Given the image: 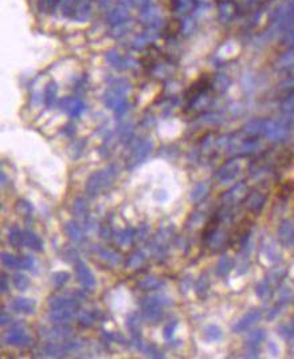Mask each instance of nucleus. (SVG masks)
I'll return each instance as SVG.
<instances>
[{"instance_id":"28","label":"nucleus","mask_w":294,"mask_h":359,"mask_svg":"<svg viewBox=\"0 0 294 359\" xmlns=\"http://www.w3.org/2000/svg\"><path fill=\"white\" fill-rule=\"evenodd\" d=\"M231 265H233V261H231L229 257H223V259L219 261V265H218V272L221 275H225L230 271Z\"/></svg>"},{"instance_id":"9","label":"nucleus","mask_w":294,"mask_h":359,"mask_svg":"<svg viewBox=\"0 0 294 359\" xmlns=\"http://www.w3.org/2000/svg\"><path fill=\"white\" fill-rule=\"evenodd\" d=\"M22 246L27 247L35 252H41L43 250V243L39 236L30 231H22Z\"/></svg>"},{"instance_id":"19","label":"nucleus","mask_w":294,"mask_h":359,"mask_svg":"<svg viewBox=\"0 0 294 359\" xmlns=\"http://www.w3.org/2000/svg\"><path fill=\"white\" fill-rule=\"evenodd\" d=\"M259 319V314L258 312H251V314L246 315L240 322H238V324L235 326V331H242V330H246L248 326H251L253 323H255Z\"/></svg>"},{"instance_id":"27","label":"nucleus","mask_w":294,"mask_h":359,"mask_svg":"<svg viewBox=\"0 0 294 359\" xmlns=\"http://www.w3.org/2000/svg\"><path fill=\"white\" fill-rule=\"evenodd\" d=\"M100 235H101V237L104 240H109V239H112V236H113V228H112L111 224L109 223L102 224L101 227H100Z\"/></svg>"},{"instance_id":"13","label":"nucleus","mask_w":294,"mask_h":359,"mask_svg":"<svg viewBox=\"0 0 294 359\" xmlns=\"http://www.w3.org/2000/svg\"><path fill=\"white\" fill-rule=\"evenodd\" d=\"M96 252L100 255L104 261L109 264V265H117L119 263V255L117 252L112 250H108V248H96Z\"/></svg>"},{"instance_id":"11","label":"nucleus","mask_w":294,"mask_h":359,"mask_svg":"<svg viewBox=\"0 0 294 359\" xmlns=\"http://www.w3.org/2000/svg\"><path fill=\"white\" fill-rule=\"evenodd\" d=\"M238 170H239L238 165L235 164V162H231V164L225 165L223 168L219 169V172L216 174V177L219 178L221 181H229V180H231V178H234L235 176H236Z\"/></svg>"},{"instance_id":"18","label":"nucleus","mask_w":294,"mask_h":359,"mask_svg":"<svg viewBox=\"0 0 294 359\" xmlns=\"http://www.w3.org/2000/svg\"><path fill=\"white\" fill-rule=\"evenodd\" d=\"M96 322V315L90 312V311H78V323L83 327H92Z\"/></svg>"},{"instance_id":"4","label":"nucleus","mask_w":294,"mask_h":359,"mask_svg":"<svg viewBox=\"0 0 294 359\" xmlns=\"http://www.w3.org/2000/svg\"><path fill=\"white\" fill-rule=\"evenodd\" d=\"M83 296L81 294H63L50 298L49 306L51 309L57 308H79Z\"/></svg>"},{"instance_id":"35","label":"nucleus","mask_w":294,"mask_h":359,"mask_svg":"<svg viewBox=\"0 0 294 359\" xmlns=\"http://www.w3.org/2000/svg\"><path fill=\"white\" fill-rule=\"evenodd\" d=\"M0 180H1V185H5V181H7V177H5V173L4 172L0 173Z\"/></svg>"},{"instance_id":"14","label":"nucleus","mask_w":294,"mask_h":359,"mask_svg":"<svg viewBox=\"0 0 294 359\" xmlns=\"http://www.w3.org/2000/svg\"><path fill=\"white\" fill-rule=\"evenodd\" d=\"M1 263H3L5 268L8 269L22 268V260L18 259L14 255L8 254V252H3L1 254Z\"/></svg>"},{"instance_id":"3","label":"nucleus","mask_w":294,"mask_h":359,"mask_svg":"<svg viewBox=\"0 0 294 359\" xmlns=\"http://www.w3.org/2000/svg\"><path fill=\"white\" fill-rule=\"evenodd\" d=\"M7 345L18 346V347H30L32 343L31 337L28 335L27 330L22 324H15L4 337Z\"/></svg>"},{"instance_id":"34","label":"nucleus","mask_w":294,"mask_h":359,"mask_svg":"<svg viewBox=\"0 0 294 359\" xmlns=\"http://www.w3.org/2000/svg\"><path fill=\"white\" fill-rule=\"evenodd\" d=\"M0 291H1V294H4L5 291H7V288H8V279H7V276H5L4 273L1 275V279H0Z\"/></svg>"},{"instance_id":"10","label":"nucleus","mask_w":294,"mask_h":359,"mask_svg":"<svg viewBox=\"0 0 294 359\" xmlns=\"http://www.w3.org/2000/svg\"><path fill=\"white\" fill-rule=\"evenodd\" d=\"M64 232L69 236V239L75 244L82 243L85 240V233H83L82 228L77 221H69L64 225Z\"/></svg>"},{"instance_id":"24","label":"nucleus","mask_w":294,"mask_h":359,"mask_svg":"<svg viewBox=\"0 0 294 359\" xmlns=\"http://www.w3.org/2000/svg\"><path fill=\"white\" fill-rule=\"evenodd\" d=\"M204 337L208 339V341H216L222 337V332L219 328L216 326H210L204 330Z\"/></svg>"},{"instance_id":"33","label":"nucleus","mask_w":294,"mask_h":359,"mask_svg":"<svg viewBox=\"0 0 294 359\" xmlns=\"http://www.w3.org/2000/svg\"><path fill=\"white\" fill-rule=\"evenodd\" d=\"M9 322H12V316L7 312V311H1V314H0V324L1 326H5V324H8Z\"/></svg>"},{"instance_id":"2","label":"nucleus","mask_w":294,"mask_h":359,"mask_svg":"<svg viewBox=\"0 0 294 359\" xmlns=\"http://www.w3.org/2000/svg\"><path fill=\"white\" fill-rule=\"evenodd\" d=\"M166 299V296H147L141 300V316L147 322L157 323L160 322L164 314V306L171 303Z\"/></svg>"},{"instance_id":"29","label":"nucleus","mask_w":294,"mask_h":359,"mask_svg":"<svg viewBox=\"0 0 294 359\" xmlns=\"http://www.w3.org/2000/svg\"><path fill=\"white\" fill-rule=\"evenodd\" d=\"M20 260H22V268L32 271L34 267H35V260L32 259L31 256H22Z\"/></svg>"},{"instance_id":"22","label":"nucleus","mask_w":294,"mask_h":359,"mask_svg":"<svg viewBox=\"0 0 294 359\" xmlns=\"http://www.w3.org/2000/svg\"><path fill=\"white\" fill-rule=\"evenodd\" d=\"M16 212H18V214H20V216H23V217L31 216L32 213L31 204L24 200H19L18 203H16Z\"/></svg>"},{"instance_id":"20","label":"nucleus","mask_w":294,"mask_h":359,"mask_svg":"<svg viewBox=\"0 0 294 359\" xmlns=\"http://www.w3.org/2000/svg\"><path fill=\"white\" fill-rule=\"evenodd\" d=\"M12 283H14V287L18 291H24L30 286V279L26 275H23V273H16L12 277Z\"/></svg>"},{"instance_id":"25","label":"nucleus","mask_w":294,"mask_h":359,"mask_svg":"<svg viewBox=\"0 0 294 359\" xmlns=\"http://www.w3.org/2000/svg\"><path fill=\"white\" fill-rule=\"evenodd\" d=\"M207 193V185L206 184H199L198 187H195V189L192 191V195H191V199L192 201H199L202 199L203 196Z\"/></svg>"},{"instance_id":"17","label":"nucleus","mask_w":294,"mask_h":359,"mask_svg":"<svg viewBox=\"0 0 294 359\" xmlns=\"http://www.w3.org/2000/svg\"><path fill=\"white\" fill-rule=\"evenodd\" d=\"M133 239H136V232H134V229H132V228H126V229H124L122 232L118 233V236H117V243H118L119 246H129Z\"/></svg>"},{"instance_id":"32","label":"nucleus","mask_w":294,"mask_h":359,"mask_svg":"<svg viewBox=\"0 0 294 359\" xmlns=\"http://www.w3.org/2000/svg\"><path fill=\"white\" fill-rule=\"evenodd\" d=\"M148 233H149V227H148V225H144V227L138 231V233H136V239H137L138 241H144L148 237Z\"/></svg>"},{"instance_id":"7","label":"nucleus","mask_w":294,"mask_h":359,"mask_svg":"<svg viewBox=\"0 0 294 359\" xmlns=\"http://www.w3.org/2000/svg\"><path fill=\"white\" fill-rule=\"evenodd\" d=\"M77 308H57L51 309L49 314L50 322L56 324H66L73 320V318L77 315Z\"/></svg>"},{"instance_id":"21","label":"nucleus","mask_w":294,"mask_h":359,"mask_svg":"<svg viewBox=\"0 0 294 359\" xmlns=\"http://www.w3.org/2000/svg\"><path fill=\"white\" fill-rule=\"evenodd\" d=\"M70 279V273L64 272V271H59V272H56L51 275V282L56 287H63L66 283L69 282Z\"/></svg>"},{"instance_id":"31","label":"nucleus","mask_w":294,"mask_h":359,"mask_svg":"<svg viewBox=\"0 0 294 359\" xmlns=\"http://www.w3.org/2000/svg\"><path fill=\"white\" fill-rule=\"evenodd\" d=\"M56 94H57V85L51 83L50 86L47 87V102H49V105L51 103V101L54 100Z\"/></svg>"},{"instance_id":"5","label":"nucleus","mask_w":294,"mask_h":359,"mask_svg":"<svg viewBox=\"0 0 294 359\" xmlns=\"http://www.w3.org/2000/svg\"><path fill=\"white\" fill-rule=\"evenodd\" d=\"M75 273H77V277H78V282L81 283V286L83 287L85 291L92 292L94 291L96 288V279H94V275L90 271L86 264L83 263L82 260H79L75 263Z\"/></svg>"},{"instance_id":"1","label":"nucleus","mask_w":294,"mask_h":359,"mask_svg":"<svg viewBox=\"0 0 294 359\" xmlns=\"http://www.w3.org/2000/svg\"><path fill=\"white\" fill-rule=\"evenodd\" d=\"M117 174H118V168L116 165H109L100 172L93 173L85 187V191L89 197H96L100 192L105 191L106 188L111 187L117 178Z\"/></svg>"},{"instance_id":"30","label":"nucleus","mask_w":294,"mask_h":359,"mask_svg":"<svg viewBox=\"0 0 294 359\" xmlns=\"http://www.w3.org/2000/svg\"><path fill=\"white\" fill-rule=\"evenodd\" d=\"M145 353H147L148 357H153V358H164V355L161 354L160 351L157 350L155 346H153V347H152V346L147 347V349H145Z\"/></svg>"},{"instance_id":"8","label":"nucleus","mask_w":294,"mask_h":359,"mask_svg":"<svg viewBox=\"0 0 294 359\" xmlns=\"http://www.w3.org/2000/svg\"><path fill=\"white\" fill-rule=\"evenodd\" d=\"M11 308L14 309L15 312L31 315L35 312L37 302L34 299H30V298H16V299L11 303Z\"/></svg>"},{"instance_id":"6","label":"nucleus","mask_w":294,"mask_h":359,"mask_svg":"<svg viewBox=\"0 0 294 359\" xmlns=\"http://www.w3.org/2000/svg\"><path fill=\"white\" fill-rule=\"evenodd\" d=\"M152 148H153V145H152L151 141H144L141 142L140 145L136 146V148L132 150L130 155H129L128 162H126V168L133 169L136 168L138 164H141L144 159L147 158L148 154L151 153Z\"/></svg>"},{"instance_id":"12","label":"nucleus","mask_w":294,"mask_h":359,"mask_svg":"<svg viewBox=\"0 0 294 359\" xmlns=\"http://www.w3.org/2000/svg\"><path fill=\"white\" fill-rule=\"evenodd\" d=\"M73 213L77 218H81V220H83V223L88 220L89 218L88 204H86L85 199H81V197H79V199H77V200L74 201Z\"/></svg>"},{"instance_id":"23","label":"nucleus","mask_w":294,"mask_h":359,"mask_svg":"<svg viewBox=\"0 0 294 359\" xmlns=\"http://www.w3.org/2000/svg\"><path fill=\"white\" fill-rule=\"evenodd\" d=\"M8 241L15 247L22 246V231L18 227H14L8 233Z\"/></svg>"},{"instance_id":"26","label":"nucleus","mask_w":294,"mask_h":359,"mask_svg":"<svg viewBox=\"0 0 294 359\" xmlns=\"http://www.w3.org/2000/svg\"><path fill=\"white\" fill-rule=\"evenodd\" d=\"M176 326H177V322H170L168 324H166V327H164V331H163V335L166 338L167 341H170L174 338V334H175V330H176Z\"/></svg>"},{"instance_id":"15","label":"nucleus","mask_w":294,"mask_h":359,"mask_svg":"<svg viewBox=\"0 0 294 359\" xmlns=\"http://www.w3.org/2000/svg\"><path fill=\"white\" fill-rule=\"evenodd\" d=\"M161 284H163V282L159 280L157 277L147 276V277H144L143 280L138 283V287H140V288H143V290H147V291H152V290H157Z\"/></svg>"},{"instance_id":"16","label":"nucleus","mask_w":294,"mask_h":359,"mask_svg":"<svg viewBox=\"0 0 294 359\" xmlns=\"http://www.w3.org/2000/svg\"><path fill=\"white\" fill-rule=\"evenodd\" d=\"M144 261H145V255L141 251H137L130 255L129 259L126 260V268H138Z\"/></svg>"}]
</instances>
